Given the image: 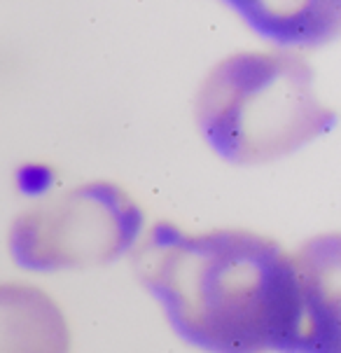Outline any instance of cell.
<instances>
[{
    "instance_id": "obj_4",
    "label": "cell",
    "mask_w": 341,
    "mask_h": 353,
    "mask_svg": "<svg viewBox=\"0 0 341 353\" xmlns=\"http://www.w3.org/2000/svg\"><path fill=\"white\" fill-rule=\"evenodd\" d=\"M59 304L35 285L0 283V353H68Z\"/></svg>"
},
{
    "instance_id": "obj_2",
    "label": "cell",
    "mask_w": 341,
    "mask_h": 353,
    "mask_svg": "<svg viewBox=\"0 0 341 353\" xmlns=\"http://www.w3.org/2000/svg\"><path fill=\"white\" fill-rule=\"evenodd\" d=\"M203 139L231 164L295 152L334 124L313 94V73L290 52H241L220 61L196 94Z\"/></svg>"
},
{
    "instance_id": "obj_1",
    "label": "cell",
    "mask_w": 341,
    "mask_h": 353,
    "mask_svg": "<svg viewBox=\"0 0 341 353\" xmlns=\"http://www.w3.org/2000/svg\"><path fill=\"white\" fill-rule=\"evenodd\" d=\"M134 272L171 327L206 353H339V239L297 253L245 230L159 223Z\"/></svg>"
},
{
    "instance_id": "obj_3",
    "label": "cell",
    "mask_w": 341,
    "mask_h": 353,
    "mask_svg": "<svg viewBox=\"0 0 341 353\" xmlns=\"http://www.w3.org/2000/svg\"><path fill=\"white\" fill-rule=\"evenodd\" d=\"M141 227L138 203L122 188L89 183L21 213L10 250L17 265L33 272L105 265L134 248Z\"/></svg>"
}]
</instances>
